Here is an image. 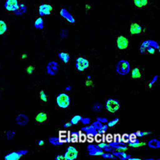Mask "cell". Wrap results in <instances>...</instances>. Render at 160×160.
<instances>
[{"instance_id":"obj_1","label":"cell","mask_w":160,"mask_h":160,"mask_svg":"<svg viewBox=\"0 0 160 160\" xmlns=\"http://www.w3.org/2000/svg\"><path fill=\"white\" fill-rule=\"evenodd\" d=\"M139 52L141 55H153L159 54L160 46L158 43L153 40H146L141 43L139 46Z\"/></svg>"},{"instance_id":"obj_2","label":"cell","mask_w":160,"mask_h":160,"mask_svg":"<svg viewBox=\"0 0 160 160\" xmlns=\"http://www.w3.org/2000/svg\"><path fill=\"white\" fill-rule=\"evenodd\" d=\"M56 105L57 109L65 111L71 106V98L67 92H60L56 98Z\"/></svg>"},{"instance_id":"obj_3","label":"cell","mask_w":160,"mask_h":160,"mask_svg":"<svg viewBox=\"0 0 160 160\" xmlns=\"http://www.w3.org/2000/svg\"><path fill=\"white\" fill-rule=\"evenodd\" d=\"M91 62L89 59L84 56H79L76 58L75 68L77 72H84L90 68Z\"/></svg>"},{"instance_id":"obj_4","label":"cell","mask_w":160,"mask_h":160,"mask_svg":"<svg viewBox=\"0 0 160 160\" xmlns=\"http://www.w3.org/2000/svg\"><path fill=\"white\" fill-rule=\"evenodd\" d=\"M146 28L144 24L138 21H132L129 27V34L130 36H138L145 33Z\"/></svg>"},{"instance_id":"obj_5","label":"cell","mask_w":160,"mask_h":160,"mask_svg":"<svg viewBox=\"0 0 160 160\" xmlns=\"http://www.w3.org/2000/svg\"><path fill=\"white\" fill-rule=\"evenodd\" d=\"M116 48L120 51H127L131 48V43L127 36L120 35L116 38Z\"/></svg>"},{"instance_id":"obj_6","label":"cell","mask_w":160,"mask_h":160,"mask_svg":"<svg viewBox=\"0 0 160 160\" xmlns=\"http://www.w3.org/2000/svg\"><path fill=\"white\" fill-rule=\"evenodd\" d=\"M106 109L111 114L117 113L121 109L120 102L115 98H108L106 102Z\"/></svg>"},{"instance_id":"obj_7","label":"cell","mask_w":160,"mask_h":160,"mask_svg":"<svg viewBox=\"0 0 160 160\" xmlns=\"http://www.w3.org/2000/svg\"><path fill=\"white\" fill-rule=\"evenodd\" d=\"M130 68L131 66L130 62L126 60H120L116 64V72L119 75H127L130 72Z\"/></svg>"},{"instance_id":"obj_8","label":"cell","mask_w":160,"mask_h":160,"mask_svg":"<svg viewBox=\"0 0 160 160\" xmlns=\"http://www.w3.org/2000/svg\"><path fill=\"white\" fill-rule=\"evenodd\" d=\"M130 76L133 80L142 81L145 77V69L140 65H135L130 68Z\"/></svg>"},{"instance_id":"obj_9","label":"cell","mask_w":160,"mask_h":160,"mask_svg":"<svg viewBox=\"0 0 160 160\" xmlns=\"http://www.w3.org/2000/svg\"><path fill=\"white\" fill-rule=\"evenodd\" d=\"M54 12V6L48 2H43L38 7V13L40 16L51 15Z\"/></svg>"},{"instance_id":"obj_10","label":"cell","mask_w":160,"mask_h":160,"mask_svg":"<svg viewBox=\"0 0 160 160\" xmlns=\"http://www.w3.org/2000/svg\"><path fill=\"white\" fill-rule=\"evenodd\" d=\"M79 156V152L78 150L73 146H69L68 147L66 152L64 153V157L65 160H75Z\"/></svg>"},{"instance_id":"obj_11","label":"cell","mask_w":160,"mask_h":160,"mask_svg":"<svg viewBox=\"0 0 160 160\" xmlns=\"http://www.w3.org/2000/svg\"><path fill=\"white\" fill-rule=\"evenodd\" d=\"M49 119V113L46 110H41L36 113L35 120H36V124L38 125H43L48 122Z\"/></svg>"},{"instance_id":"obj_12","label":"cell","mask_w":160,"mask_h":160,"mask_svg":"<svg viewBox=\"0 0 160 160\" xmlns=\"http://www.w3.org/2000/svg\"><path fill=\"white\" fill-rule=\"evenodd\" d=\"M60 16L63 18L65 21H67L68 23H71V24H74L76 23V19L74 17L73 15H72L69 12H68V10H67L66 8H61L60 12Z\"/></svg>"},{"instance_id":"obj_13","label":"cell","mask_w":160,"mask_h":160,"mask_svg":"<svg viewBox=\"0 0 160 160\" xmlns=\"http://www.w3.org/2000/svg\"><path fill=\"white\" fill-rule=\"evenodd\" d=\"M132 3L136 9L146 10L151 6V0H132Z\"/></svg>"},{"instance_id":"obj_14","label":"cell","mask_w":160,"mask_h":160,"mask_svg":"<svg viewBox=\"0 0 160 160\" xmlns=\"http://www.w3.org/2000/svg\"><path fill=\"white\" fill-rule=\"evenodd\" d=\"M87 151H88L89 155L90 156H100L103 153V150L95 144H89L87 147Z\"/></svg>"},{"instance_id":"obj_15","label":"cell","mask_w":160,"mask_h":160,"mask_svg":"<svg viewBox=\"0 0 160 160\" xmlns=\"http://www.w3.org/2000/svg\"><path fill=\"white\" fill-rule=\"evenodd\" d=\"M19 1L18 0H6L4 3V8L8 12H15L19 7Z\"/></svg>"},{"instance_id":"obj_16","label":"cell","mask_w":160,"mask_h":160,"mask_svg":"<svg viewBox=\"0 0 160 160\" xmlns=\"http://www.w3.org/2000/svg\"><path fill=\"white\" fill-rule=\"evenodd\" d=\"M59 68H60V66H59V64L57 61H50L47 64L46 70H47V72L48 75L55 76L57 75V72H58Z\"/></svg>"},{"instance_id":"obj_17","label":"cell","mask_w":160,"mask_h":160,"mask_svg":"<svg viewBox=\"0 0 160 160\" xmlns=\"http://www.w3.org/2000/svg\"><path fill=\"white\" fill-rule=\"evenodd\" d=\"M15 122H16V123H17L19 126H26V125L29 122V118L26 114H24V113H20V114L16 116Z\"/></svg>"},{"instance_id":"obj_18","label":"cell","mask_w":160,"mask_h":160,"mask_svg":"<svg viewBox=\"0 0 160 160\" xmlns=\"http://www.w3.org/2000/svg\"><path fill=\"white\" fill-rule=\"evenodd\" d=\"M58 57L60 60L62 61L64 64H68L70 60V54L68 52L65 51V50H62L58 52Z\"/></svg>"},{"instance_id":"obj_19","label":"cell","mask_w":160,"mask_h":160,"mask_svg":"<svg viewBox=\"0 0 160 160\" xmlns=\"http://www.w3.org/2000/svg\"><path fill=\"white\" fill-rule=\"evenodd\" d=\"M22 155L20 154V153L18 151H12V152L8 153V154H6L4 156V159L5 160H19L20 159Z\"/></svg>"},{"instance_id":"obj_20","label":"cell","mask_w":160,"mask_h":160,"mask_svg":"<svg viewBox=\"0 0 160 160\" xmlns=\"http://www.w3.org/2000/svg\"><path fill=\"white\" fill-rule=\"evenodd\" d=\"M158 78H159L158 75H155V76H154V77H153L151 81L147 82V85H146V89H147V91H149V92H150V91H151V89L154 88V87H155L157 81H158Z\"/></svg>"},{"instance_id":"obj_21","label":"cell","mask_w":160,"mask_h":160,"mask_svg":"<svg viewBox=\"0 0 160 160\" xmlns=\"http://www.w3.org/2000/svg\"><path fill=\"white\" fill-rule=\"evenodd\" d=\"M28 11V6L24 2H21V3L19 4V7H18L17 10L14 12L15 15H23V14H25Z\"/></svg>"},{"instance_id":"obj_22","label":"cell","mask_w":160,"mask_h":160,"mask_svg":"<svg viewBox=\"0 0 160 160\" xmlns=\"http://www.w3.org/2000/svg\"><path fill=\"white\" fill-rule=\"evenodd\" d=\"M81 133H83V134H98V131L96 130V129L90 125V126H85V127H83V128H81Z\"/></svg>"},{"instance_id":"obj_23","label":"cell","mask_w":160,"mask_h":160,"mask_svg":"<svg viewBox=\"0 0 160 160\" xmlns=\"http://www.w3.org/2000/svg\"><path fill=\"white\" fill-rule=\"evenodd\" d=\"M113 154L115 157H117V158H118L119 159L121 160H127L129 159V158L130 157V155H129V154H127L126 153H125V151H115Z\"/></svg>"},{"instance_id":"obj_24","label":"cell","mask_w":160,"mask_h":160,"mask_svg":"<svg viewBox=\"0 0 160 160\" xmlns=\"http://www.w3.org/2000/svg\"><path fill=\"white\" fill-rule=\"evenodd\" d=\"M8 24L3 19H0V36H3L8 32Z\"/></svg>"},{"instance_id":"obj_25","label":"cell","mask_w":160,"mask_h":160,"mask_svg":"<svg viewBox=\"0 0 160 160\" xmlns=\"http://www.w3.org/2000/svg\"><path fill=\"white\" fill-rule=\"evenodd\" d=\"M147 145V143L144 142H140L138 140H134V141L129 142V146L132 148H139V147H144Z\"/></svg>"},{"instance_id":"obj_26","label":"cell","mask_w":160,"mask_h":160,"mask_svg":"<svg viewBox=\"0 0 160 160\" xmlns=\"http://www.w3.org/2000/svg\"><path fill=\"white\" fill-rule=\"evenodd\" d=\"M34 27L36 29H38V30H42V29H43V28H44V21H43V18L41 16L36 19Z\"/></svg>"},{"instance_id":"obj_27","label":"cell","mask_w":160,"mask_h":160,"mask_svg":"<svg viewBox=\"0 0 160 160\" xmlns=\"http://www.w3.org/2000/svg\"><path fill=\"white\" fill-rule=\"evenodd\" d=\"M39 98H40V102L43 104H47L48 102V95L47 94L45 90H40L39 93Z\"/></svg>"},{"instance_id":"obj_28","label":"cell","mask_w":160,"mask_h":160,"mask_svg":"<svg viewBox=\"0 0 160 160\" xmlns=\"http://www.w3.org/2000/svg\"><path fill=\"white\" fill-rule=\"evenodd\" d=\"M147 145L150 148H152V149H158L160 148V141L158 139H151L147 143Z\"/></svg>"},{"instance_id":"obj_29","label":"cell","mask_w":160,"mask_h":160,"mask_svg":"<svg viewBox=\"0 0 160 160\" xmlns=\"http://www.w3.org/2000/svg\"><path fill=\"white\" fill-rule=\"evenodd\" d=\"M49 143H51L53 146H60L62 145L63 142L60 141V138L59 137H51L48 139Z\"/></svg>"},{"instance_id":"obj_30","label":"cell","mask_w":160,"mask_h":160,"mask_svg":"<svg viewBox=\"0 0 160 160\" xmlns=\"http://www.w3.org/2000/svg\"><path fill=\"white\" fill-rule=\"evenodd\" d=\"M35 71H36V66L34 64H28L25 68V72L28 75H32L35 72Z\"/></svg>"},{"instance_id":"obj_31","label":"cell","mask_w":160,"mask_h":160,"mask_svg":"<svg viewBox=\"0 0 160 160\" xmlns=\"http://www.w3.org/2000/svg\"><path fill=\"white\" fill-rule=\"evenodd\" d=\"M84 86L87 89H92L94 88L95 83L94 81H92V79H87L84 81Z\"/></svg>"},{"instance_id":"obj_32","label":"cell","mask_w":160,"mask_h":160,"mask_svg":"<svg viewBox=\"0 0 160 160\" xmlns=\"http://www.w3.org/2000/svg\"><path fill=\"white\" fill-rule=\"evenodd\" d=\"M81 118L82 117H81V115H74L73 117L72 118L70 122H71L72 125H77L80 122H81Z\"/></svg>"},{"instance_id":"obj_33","label":"cell","mask_w":160,"mask_h":160,"mask_svg":"<svg viewBox=\"0 0 160 160\" xmlns=\"http://www.w3.org/2000/svg\"><path fill=\"white\" fill-rule=\"evenodd\" d=\"M118 122H119V118H116L113 119V120H112V121H109V122L108 121L107 126H108V127H110V128H112V127H113V126H115L116 125L118 124Z\"/></svg>"},{"instance_id":"obj_34","label":"cell","mask_w":160,"mask_h":160,"mask_svg":"<svg viewBox=\"0 0 160 160\" xmlns=\"http://www.w3.org/2000/svg\"><path fill=\"white\" fill-rule=\"evenodd\" d=\"M29 59V52H23L21 53L20 56H19V60H22V61H24V60H28Z\"/></svg>"},{"instance_id":"obj_35","label":"cell","mask_w":160,"mask_h":160,"mask_svg":"<svg viewBox=\"0 0 160 160\" xmlns=\"http://www.w3.org/2000/svg\"><path fill=\"white\" fill-rule=\"evenodd\" d=\"M102 156L104 158H109V159H115L116 157L113 155V153H110V152H106V153H102Z\"/></svg>"},{"instance_id":"obj_36","label":"cell","mask_w":160,"mask_h":160,"mask_svg":"<svg viewBox=\"0 0 160 160\" xmlns=\"http://www.w3.org/2000/svg\"><path fill=\"white\" fill-rule=\"evenodd\" d=\"M102 122H99V121H95L94 122L92 123V126H93V127H94L95 129H96L97 130H98V132H100L101 131V129H102Z\"/></svg>"},{"instance_id":"obj_37","label":"cell","mask_w":160,"mask_h":160,"mask_svg":"<svg viewBox=\"0 0 160 160\" xmlns=\"http://www.w3.org/2000/svg\"><path fill=\"white\" fill-rule=\"evenodd\" d=\"M92 109L94 112H100L102 109V105L100 102H96L92 106Z\"/></svg>"},{"instance_id":"obj_38","label":"cell","mask_w":160,"mask_h":160,"mask_svg":"<svg viewBox=\"0 0 160 160\" xmlns=\"http://www.w3.org/2000/svg\"><path fill=\"white\" fill-rule=\"evenodd\" d=\"M115 150L116 151H126L128 150V147H126V145H122L120 143H118L116 147H115Z\"/></svg>"},{"instance_id":"obj_39","label":"cell","mask_w":160,"mask_h":160,"mask_svg":"<svg viewBox=\"0 0 160 160\" xmlns=\"http://www.w3.org/2000/svg\"><path fill=\"white\" fill-rule=\"evenodd\" d=\"M15 133L13 131V130H8V131L7 132V138H8V140L13 139L14 138H15Z\"/></svg>"},{"instance_id":"obj_40","label":"cell","mask_w":160,"mask_h":160,"mask_svg":"<svg viewBox=\"0 0 160 160\" xmlns=\"http://www.w3.org/2000/svg\"><path fill=\"white\" fill-rule=\"evenodd\" d=\"M91 122V119L87 117H82L81 119V122L85 126H87V125H89Z\"/></svg>"},{"instance_id":"obj_41","label":"cell","mask_w":160,"mask_h":160,"mask_svg":"<svg viewBox=\"0 0 160 160\" xmlns=\"http://www.w3.org/2000/svg\"><path fill=\"white\" fill-rule=\"evenodd\" d=\"M151 134V132L150 131H139L138 134V135L139 136V137H146V136H148Z\"/></svg>"},{"instance_id":"obj_42","label":"cell","mask_w":160,"mask_h":160,"mask_svg":"<svg viewBox=\"0 0 160 160\" xmlns=\"http://www.w3.org/2000/svg\"><path fill=\"white\" fill-rule=\"evenodd\" d=\"M68 31L64 29V30H61V32H60V37H61V39H65V38H67V36H68Z\"/></svg>"},{"instance_id":"obj_43","label":"cell","mask_w":160,"mask_h":160,"mask_svg":"<svg viewBox=\"0 0 160 160\" xmlns=\"http://www.w3.org/2000/svg\"><path fill=\"white\" fill-rule=\"evenodd\" d=\"M103 151H106V152L113 153V152H114L115 151H116V150H115L114 148H113V147H109V146H108V147H105V148L103 149Z\"/></svg>"},{"instance_id":"obj_44","label":"cell","mask_w":160,"mask_h":160,"mask_svg":"<svg viewBox=\"0 0 160 160\" xmlns=\"http://www.w3.org/2000/svg\"><path fill=\"white\" fill-rule=\"evenodd\" d=\"M98 146L99 147H100L101 149H102V150H103V149L105 148V147H108V146H109V144H108V143H106V142H100L98 143Z\"/></svg>"},{"instance_id":"obj_45","label":"cell","mask_w":160,"mask_h":160,"mask_svg":"<svg viewBox=\"0 0 160 160\" xmlns=\"http://www.w3.org/2000/svg\"><path fill=\"white\" fill-rule=\"evenodd\" d=\"M97 120L99 121L100 122H102V124L103 123H107L108 122V119L106 118H101V117H98L97 118Z\"/></svg>"},{"instance_id":"obj_46","label":"cell","mask_w":160,"mask_h":160,"mask_svg":"<svg viewBox=\"0 0 160 160\" xmlns=\"http://www.w3.org/2000/svg\"><path fill=\"white\" fill-rule=\"evenodd\" d=\"M108 130V126L107 125H102V129H101V131L102 133H105V132L107 131Z\"/></svg>"},{"instance_id":"obj_47","label":"cell","mask_w":160,"mask_h":160,"mask_svg":"<svg viewBox=\"0 0 160 160\" xmlns=\"http://www.w3.org/2000/svg\"><path fill=\"white\" fill-rule=\"evenodd\" d=\"M38 146H40V147H43V146L45 145V141L43 139H40L37 142Z\"/></svg>"},{"instance_id":"obj_48","label":"cell","mask_w":160,"mask_h":160,"mask_svg":"<svg viewBox=\"0 0 160 160\" xmlns=\"http://www.w3.org/2000/svg\"><path fill=\"white\" fill-rule=\"evenodd\" d=\"M92 8V6L91 5V4L88 3V4H85V11H90L91 9Z\"/></svg>"},{"instance_id":"obj_49","label":"cell","mask_w":160,"mask_h":160,"mask_svg":"<svg viewBox=\"0 0 160 160\" xmlns=\"http://www.w3.org/2000/svg\"><path fill=\"white\" fill-rule=\"evenodd\" d=\"M55 159L56 160H64V155H62V154H58V155H57V156H56Z\"/></svg>"},{"instance_id":"obj_50","label":"cell","mask_w":160,"mask_h":160,"mask_svg":"<svg viewBox=\"0 0 160 160\" xmlns=\"http://www.w3.org/2000/svg\"><path fill=\"white\" fill-rule=\"evenodd\" d=\"M19 152L20 153V154L22 155V156H23V155H25V154H28V150H19Z\"/></svg>"},{"instance_id":"obj_51","label":"cell","mask_w":160,"mask_h":160,"mask_svg":"<svg viewBox=\"0 0 160 160\" xmlns=\"http://www.w3.org/2000/svg\"><path fill=\"white\" fill-rule=\"evenodd\" d=\"M72 126V124L71 122H67V123H65V124L64 125V127H65V128H69V127H71V126Z\"/></svg>"},{"instance_id":"obj_52","label":"cell","mask_w":160,"mask_h":160,"mask_svg":"<svg viewBox=\"0 0 160 160\" xmlns=\"http://www.w3.org/2000/svg\"><path fill=\"white\" fill-rule=\"evenodd\" d=\"M72 90V87L70 85H68V86H66L65 88V91L66 92H69V91Z\"/></svg>"},{"instance_id":"obj_53","label":"cell","mask_w":160,"mask_h":160,"mask_svg":"<svg viewBox=\"0 0 160 160\" xmlns=\"http://www.w3.org/2000/svg\"><path fill=\"white\" fill-rule=\"evenodd\" d=\"M142 158H135V157H130L128 160H141Z\"/></svg>"},{"instance_id":"obj_54","label":"cell","mask_w":160,"mask_h":160,"mask_svg":"<svg viewBox=\"0 0 160 160\" xmlns=\"http://www.w3.org/2000/svg\"><path fill=\"white\" fill-rule=\"evenodd\" d=\"M87 79H92V76H90V75L87 76Z\"/></svg>"}]
</instances>
